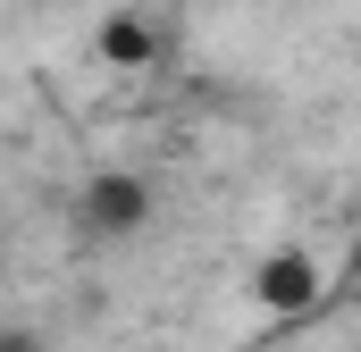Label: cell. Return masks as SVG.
<instances>
[{"label":"cell","instance_id":"cell-3","mask_svg":"<svg viewBox=\"0 0 361 352\" xmlns=\"http://www.w3.org/2000/svg\"><path fill=\"white\" fill-rule=\"evenodd\" d=\"M92 51H101L109 68H143V59H152V34H143L135 17H101V34H92Z\"/></svg>","mask_w":361,"mask_h":352},{"label":"cell","instance_id":"cell-1","mask_svg":"<svg viewBox=\"0 0 361 352\" xmlns=\"http://www.w3.org/2000/svg\"><path fill=\"white\" fill-rule=\"evenodd\" d=\"M328 294H336V268H319L302 244H277L269 260L252 268V302H261L269 319H311Z\"/></svg>","mask_w":361,"mask_h":352},{"label":"cell","instance_id":"cell-2","mask_svg":"<svg viewBox=\"0 0 361 352\" xmlns=\"http://www.w3.org/2000/svg\"><path fill=\"white\" fill-rule=\"evenodd\" d=\"M135 218H143V184H126V176H101V184L85 193V227H92V235H126Z\"/></svg>","mask_w":361,"mask_h":352},{"label":"cell","instance_id":"cell-4","mask_svg":"<svg viewBox=\"0 0 361 352\" xmlns=\"http://www.w3.org/2000/svg\"><path fill=\"white\" fill-rule=\"evenodd\" d=\"M336 302H361V218L345 235V260H336Z\"/></svg>","mask_w":361,"mask_h":352}]
</instances>
